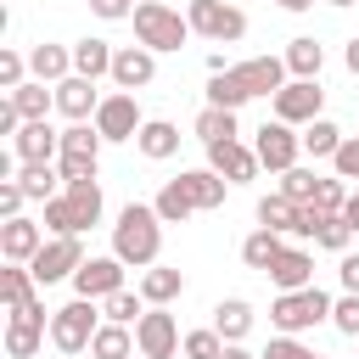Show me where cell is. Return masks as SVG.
I'll return each mask as SVG.
<instances>
[{"label":"cell","instance_id":"cell-6","mask_svg":"<svg viewBox=\"0 0 359 359\" xmlns=\"http://www.w3.org/2000/svg\"><path fill=\"white\" fill-rule=\"evenodd\" d=\"M185 22H191V34H202L213 45H236L247 34V11H236L230 0H191L185 6Z\"/></svg>","mask_w":359,"mask_h":359},{"label":"cell","instance_id":"cell-26","mask_svg":"<svg viewBox=\"0 0 359 359\" xmlns=\"http://www.w3.org/2000/svg\"><path fill=\"white\" fill-rule=\"evenodd\" d=\"M213 331H219L224 342H241V337L252 331V303H247V297H224V303L213 309Z\"/></svg>","mask_w":359,"mask_h":359},{"label":"cell","instance_id":"cell-15","mask_svg":"<svg viewBox=\"0 0 359 359\" xmlns=\"http://www.w3.org/2000/svg\"><path fill=\"white\" fill-rule=\"evenodd\" d=\"M101 101L107 95H95V79H62L56 84V112L67 118V123H95V112H101Z\"/></svg>","mask_w":359,"mask_h":359},{"label":"cell","instance_id":"cell-40","mask_svg":"<svg viewBox=\"0 0 359 359\" xmlns=\"http://www.w3.org/2000/svg\"><path fill=\"white\" fill-rule=\"evenodd\" d=\"M208 107H224V112H241V107H247V95L236 90V79H230V73H213V79H208Z\"/></svg>","mask_w":359,"mask_h":359},{"label":"cell","instance_id":"cell-3","mask_svg":"<svg viewBox=\"0 0 359 359\" xmlns=\"http://www.w3.org/2000/svg\"><path fill=\"white\" fill-rule=\"evenodd\" d=\"M135 39H140L146 50H180V45L191 39V22H185L174 6H163V0H140V6H135Z\"/></svg>","mask_w":359,"mask_h":359},{"label":"cell","instance_id":"cell-48","mask_svg":"<svg viewBox=\"0 0 359 359\" xmlns=\"http://www.w3.org/2000/svg\"><path fill=\"white\" fill-rule=\"evenodd\" d=\"M337 280H342V292H359V252H342V264H337Z\"/></svg>","mask_w":359,"mask_h":359},{"label":"cell","instance_id":"cell-12","mask_svg":"<svg viewBox=\"0 0 359 359\" xmlns=\"http://www.w3.org/2000/svg\"><path fill=\"white\" fill-rule=\"evenodd\" d=\"M320 107H325V90H320L314 79H292V84L275 95V118L292 123V129H309V123L320 118Z\"/></svg>","mask_w":359,"mask_h":359},{"label":"cell","instance_id":"cell-9","mask_svg":"<svg viewBox=\"0 0 359 359\" xmlns=\"http://www.w3.org/2000/svg\"><path fill=\"white\" fill-rule=\"evenodd\" d=\"M123 269H129V264H123V258H112V252H107V258H84V264H79V275H73V292H79V297H90V303H107V297H118V292H123Z\"/></svg>","mask_w":359,"mask_h":359},{"label":"cell","instance_id":"cell-33","mask_svg":"<svg viewBox=\"0 0 359 359\" xmlns=\"http://www.w3.org/2000/svg\"><path fill=\"white\" fill-rule=\"evenodd\" d=\"M280 247H286V241H280L275 230H264V224H258V230L241 241V264H247V269H269V264L280 258Z\"/></svg>","mask_w":359,"mask_h":359},{"label":"cell","instance_id":"cell-18","mask_svg":"<svg viewBox=\"0 0 359 359\" xmlns=\"http://www.w3.org/2000/svg\"><path fill=\"white\" fill-rule=\"evenodd\" d=\"M39 247H45V224H34V219H6L0 224V258L6 264H34Z\"/></svg>","mask_w":359,"mask_h":359},{"label":"cell","instance_id":"cell-30","mask_svg":"<svg viewBox=\"0 0 359 359\" xmlns=\"http://www.w3.org/2000/svg\"><path fill=\"white\" fill-rule=\"evenodd\" d=\"M34 286H39V280H34V269H28V264H6V269H0V297H6V309L34 303V297H39Z\"/></svg>","mask_w":359,"mask_h":359},{"label":"cell","instance_id":"cell-49","mask_svg":"<svg viewBox=\"0 0 359 359\" xmlns=\"http://www.w3.org/2000/svg\"><path fill=\"white\" fill-rule=\"evenodd\" d=\"M0 135H11V140H17V135H22V112H17V107H11V95H6V101H0Z\"/></svg>","mask_w":359,"mask_h":359},{"label":"cell","instance_id":"cell-53","mask_svg":"<svg viewBox=\"0 0 359 359\" xmlns=\"http://www.w3.org/2000/svg\"><path fill=\"white\" fill-rule=\"evenodd\" d=\"M275 6H280V11H309L314 0H275Z\"/></svg>","mask_w":359,"mask_h":359},{"label":"cell","instance_id":"cell-14","mask_svg":"<svg viewBox=\"0 0 359 359\" xmlns=\"http://www.w3.org/2000/svg\"><path fill=\"white\" fill-rule=\"evenodd\" d=\"M95 129H101V140H135V135L146 129V118H140L135 95H129V90H118V95H107V101H101Z\"/></svg>","mask_w":359,"mask_h":359},{"label":"cell","instance_id":"cell-1","mask_svg":"<svg viewBox=\"0 0 359 359\" xmlns=\"http://www.w3.org/2000/svg\"><path fill=\"white\" fill-rule=\"evenodd\" d=\"M157 252H163V219H157V208L129 202L118 213V224H112V258H123L129 269H151Z\"/></svg>","mask_w":359,"mask_h":359},{"label":"cell","instance_id":"cell-42","mask_svg":"<svg viewBox=\"0 0 359 359\" xmlns=\"http://www.w3.org/2000/svg\"><path fill=\"white\" fill-rule=\"evenodd\" d=\"M22 73H28V56H17V50H0V90H6V95L28 84Z\"/></svg>","mask_w":359,"mask_h":359},{"label":"cell","instance_id":"cell-17","mask_svg":"<svg viewBox=\"0 0 359 359\" xmlns=\"http://www.w3.org/2000/svg\"><path fill=\"white\" fill-rule=\"evenodd\" d=\"M151 79H157V50H146V45H123V50L112 56V84H118V90L135 95V90H146Z\"/></svg>","mask_w":359,"mask_h":359},{"label":"cell","instance_id":"cell-29","mask_svg":"<svg viewBox=\"0 0 359 359\" xmlns=\"http://www.w3.org/2000/svg\"><path fill=\"white\" fill-rule=\"evenodd\" d=\"M135 353H140V348H135L129 325L101 320V331H95V342H90V359H135Z\"/></svg>","mask_w":359,"mask_h":359},{"label":"cell","instance_id":"cell-32","mask_svg":"<svg viewBox=\"0 0 359 359\" xmlns=\"http://www.w3.org/2000/svg\"><path fill=\"white\" fill-rule=\"evenodd\" d=\"M196 135H202V146L241 140V129H236V112H224V107H202V112H196Z\"/></svg>","mask_w":359,"mask_h":359},{"label":"cell","instance_id":"cell-50","mask_svg":"<svg viewBox=\"0 0 359 359\" xmlns=\"http://www.w3.org/2000/svg\"><path fill=\"white\" fill-rule=\"evenodd\" d=\"M342 219L353 224V236H359V191H348V208H342Z\"/></svg>","mask_w":359,"mask_h":359},{"label":"cell","instance_id":"cell-10","mask_svg":"<svg viewBox=\"0 0 359 359\" xmlns=\"http://www.w3.org/2000/svg\"><path fill=\"white\" fill-rule=\"evenodd\" d=\"M180 325H174V314L168 309H146L140 314V325H135V348H140V359H174L180 353Z\"/></svg>","mask_w":359,"mask_h":359},{"label":"cell","instance_id":"cell-2","mask_svg":"<svg viewBox=\"0 0 359 359\" xmlns=\"http://www.w3.org/2000/svg\"><path fill=\"white\" fill-rule=\"evenodd\" d=\"M101 219V185L95 180H67L62 196L45 202V230L50 236H84Z\"/></svg>","mask_w":359,"mask_h":359},{"label":"cell","instance_id":"cell-35","mask_svg":"<svg viewBox=\"0 0 359 359\" xmlns=\"http://www.w3.org/2000/svg\"><path fill=\"white\" fill-rule=\"evenodd\" d=\"M151 208H157V219H163V224H185V219H191V213H196V208H191V196H185V185H180V180H168V185H163V191H157V202H151Z\"/></svg>","mask_w":359,"mask_h":359},{"label":"cell","instance_id":"cell-54","mask_svg":"<svg viewBox=\"0 0 359 359\" xmlns=\"http://www.w3.org/2000/svg\"><path fill=\"white\" fill-rule=\"evenodd\" d=\"M331 6H353V0H331Z\"/></svg>","mask_w":359,"mask_h":359},{"label":"cell","instance_id":"cell-36","mask_svg":"<svg viewBox=\"0 0 359 359\" xmlns=\"http://www.w3.org/2000/svg\"><path fill=\"white\" fill-rule=\"evenodd\" d=\"M348 241H353V224H348L342 213H320L314 247H325V252H348Z\"/></svg>","mask_w":359,"mask_h":359},{"label":"cell","instance_id":"cell-11","mask_svg":"<svg viewBox=\"0 0 359 359\" xmlns=\"http://www.w3.org/2000/svg\"><path fill=\"white\" fill-rule=\"evenodd\" d=\"M230 79H236V90L252 101V95H280L292 79H286V56H252V62H241V67H230Z\"/></svg>","mask_w":359,"mask_h":359},{"label":"cell","instance_id":"cell-7","mask_svg":"<svg viewBox=\"0 0 359 359\" xmlns=\"http://www.w3.org/2000/svg\"><path fill=\"white\" fill-rule=\"evenodd\" d=\"M79 264H84V241H79V236H50V241L34 252L28 269H34L39 286H56V280H73Z\"/></svg>","mask_w":359,"mask_h":359},{"label":"cell","instance_id":"cell-25","mask_svg":"<svg viewBox=\"0 0 359 359\" xmlns=\"http://www.w3.org/2000/svg\"><path fill=\"white\" fill-rule=\"evenodd\" d=\"M135 146H140L151 163H163V157H174V151H180V129H174L168 118H146V129L135 135Z\"/></svg>","mask_w":359,"mask_h":359},{"label":"cell","instance_id":"cell-44","mask_svg":"<svg viewBox=\"0 0 359 359\" xmlns=\"http://www.w3.org/2000/svg\"><path fill=\"white\" fill-rule=\"evenodd\" d=\"M331 168H337V180H359V135H348V140L337 146Z\"/></svg>","mask_w":359,"mask_h":359},{"label":"cell","instance_id":"cell-27","mask_svg":"<svg viewBox=\"0 0 359 359\" xmlns=\"http://www.w3.org/2000/svg\"><path fill=\"white\" fill-rule=\"evenodd\" d=\"M320 67H325V45H320V39L303 34V39L286 45V73H292V79H320Z\"/></svg>","mask_w":359,"mask_h":359},{"label":"cell","instance_id":"cell-43","mask_svg":"<svg viewBox=\"0 0 359 359\" xmlns=\"http://www.w3.org/2000/svg\"><path fill=\"white\" fill-rule=\"evenodd\" d=\"M314 208H320V213H342V208H348V185H342V180H320Z\"/></svg>","mask_w":359,"mask_h":359},{"label":"cell","instance_id":"cell-21","mask_svg":"<svg viewBox=\"0 0 359 359\" xmlns=\"http://www.w3.org/2000/svg\"><path fill=\"white\" fill-rule=\"evenodd\" d=\"M28 73H34L39 84H50V90H56L62 79H73V50L45 39V45H34V50H28Z\"/></svg>","mask_w":359,"mask_h":359},{"label":"cell","instance_id":"cell-38","mask_svg":"<svg viewBox=\"0 0 359 359\" xmlns=\"http://www.w3.org/2000/svg\"><path fill=\"white\" fill-rule=\"evenodd\" d=\"M314 191H320V174H309V168H286L280 174V196H292V202L314 208Z\"/></svg>","mask_w":359,"mask_h":359},{"label":"cell","instance_id":"cell-51","mask_svg":"<svg viewBox=\"0 0 359 359\" xmlns=\"http://www.w3.org/2000/svg\"><path fill=\"white\" fill-rule=\"evenodd\" d=\"M342 62H348V73L359 79V39H348V50H342Z\"/></svg>","mask_w":359,"mask_h":359},{"label":"cell","instance_id":"cell-13","mask_svg":"<svg viewBox=\"0 0 359 359\" xmlns=\"http://www.w3.org/2000/svg\"><path fill=\"white\" fill-rule=\"evenodd\" d=\"M39 337H45V303L34 297V303L11 309V320H6V353L11 359H34L39 353Z\"/></svg>","mask_w":359,"mask_h":359},{"label":"cell","instance_id":"cell-28","mask_svg":"<svg viewBox=\"0 0 359 359\" xmlns=\"http://www.w3.org/2000/svg\"><path fill=\"white\" fill-rule=\"evenodd\" d=\"M17 185L28 191V202H50V196H62L56 185H62V168H50V163H22L17 168Z\"/></svg>","mask_w":359,"mask_h":359},{"label":"cell","instance_id":"cell-34","mask_svg":"<svg viewBox=\"0 0 359 359\" xmlns=\"http://www.w3.org/2000/svg\"><path fill=\"white\" fill-rule=\"evenodd\" d=\"M342 140H348V135H342L331 118H314V123L303 129V151H309V157H337V146H342Z\"/></svg>","mask_w":359,"mask_h":359},{"label":"cell","instance_id":"cell-8","mask_svg":"<svg viewBox=\"0 0 359 359\" xmlns=\"http://www.w3.org/2000/svg\"><path fill=\"white\" fill-rule=\"evenodd\" d=\"M252 151H258V163H264L269 174H286V168H297V151H303V135H297L292 123H280V118H269V123L258 129V140H252Z\"/></svg>","mask_w":359,"mask_h":359},{"label":"cell","instance_id":"cell-4","mask_svg":"<svg viewBox=\"0 0 359 359\" xmlns=\"http://www.w3.org/2000/svg\"><path fill=\"white\" fill-rule=\"evenodd\" d=\"M95 331H101V303L73 297V303L50 309V342H56L62 353H84V348L95 342Z\"/></svg>","mask_w":359,"mask_h":359},{"label":"cell","instance_id":"cell-20","mask_svg":"<svg viewBox=\"0 0 359 359\" xmlns=\"http://www.w3.org/2000/svg\"><path fill=\"white\" fill-rule=\"evenodd\" d=\"M280 292H303V286H314V258L303 252V247H280V258L264 269Z\"/></svg>","mask_w":359,"mask_h":359},{"label":"cell","instance_id":"cell-24","mask_svg":"<svg viewBox=\"0 0 359 359\" xmlns=\"http://www.w3.org/2000/svg\"><path fill=\"white\" fill-rule=\"evenodd\" d=\"M112 56H118V50H112L107 39H79V45H73V73H79V79H112Z\"/></svg>","mask_w":359,"mask_h":359},{"label":"cell","instance_id":"cell-22","mask_svg":"<svg viewBox=\"0 0 359 359\" xmlns=\"http://www.w3.org/2000/svg\"><path fill=\"white\" fill-rule=\"evenodd\" d=\"M180 185H185V196H191V208H196V213L224 208V191H230V180H219L213 168H185V174H180Z\"/></svg>","mask_w":359,"mask_h":359},{"label":"cell","instance_id":"cell-23","mask_svg":"<svg viewBox=\"0 0 359 359\" xmlns=\"http://www.w3.org/2000/svg\"><path fill=\"white\" fill-rule=\"evenodd\" d=\"M180 292H185V275L168 269V264H151V269L140 275V297H146V309H168Z\"/></svg>","mask_w":359,"mask_h":359},{"label":"cell","instance_id":"cell-41","mask_svg":"<svg viewBox=\"0 0 359 359\" xmlns=\"http://www.w3.org/2000/svg\"><path fill=\"white\" fill-rule=\"evenodd\" d=\"M331 325H337L342 337H353V342H359V292H342V297L331 303Z\"/></svg>","mask_w":359,"mask_h":359},{"label":"cell","instance_id":"cell-46","mask_svg":"<svg viewBox=\"0 0 359 359\" xmlns=\"http://www.w3.org/2000/svg\"><path fill=\"white\" fill-rule=\"evenodd\" d=\"M258 359H320V353H309V348H303L297 337H275V342H269V348H264Z\"/></svg>","mask_w":359,"mask_h":359},{"label":"cell","instance_id":"cell-31","mask_svg":"<svg viewBox=\"0 0 359 359\" xmlns=\"http://www.w3.org/2000/svg\"><path fill=\"white\" fill-rule=\"evenodd\" d=\"M11 107L22 112V123H39V118H45L50 107H56V90H45L39 79H28L22 90H11Z\"/></svg>","mask_w":359,"mask_h":359},{"label":"cell","instance_id":"cell-5","mask_svg":"<svg viewBox=\"0 0 359 359\" xmlns=\"http://www.w3.org/2000/svg\"><path fill=\"white\" fill-rule=\"evenodd\" d=\"M269 320L280 325V337H297V331H309V325L331 320V297H325L320 286H303V292H280V297H275V309H269Z\"/></svg>","mask_w":359,"mask_h":359},{"label":"cell","instance_id":"cell-55","mask_svg":"<svg viewBox=\"0 0 359 359\" xmlns=\"http://www.w3.org/2000/svg\"><path fill=\"white\" fill-rule=\"evenodd\" d=\"M135 359H140V353H135Z\"/></svg>","mask_w":359,"mask_h":359},{"label":"cell","instance_id":"cell-16","mask_svg":"<svg viewBox=\"0 0 359 359\" xmlns=\"http://www.w3.org/2000/svg\"><path fill=\"white\" fill-rule=\"evenodd\" d=\"M208 168H213L219 180H230V185H247L264 163H258L252 146H241V140H219V146H208Z\"/></svg>","mask_w":359,"mask_h":359},{"label":"cell","instance_id":"cell-45","mask_svg":"<svg viewBox=\"0 0 359 359\" xmlns=\"http://www.w3.org/2000/svg\"><path fill=\"white\" fill-rule=\"evenodd\" d=\"M22 202H28V191L17 180H0V224L6 219H22Z\"/></svg>","mask_w":359,"mask_h":359},{"label":"cell","instance_id":"cell-37","mask_svg":"<svg viewBox=\"0 0 359 359\" xmlns=\"http://www.w3.org/2000/svg\"><path fill=\"white\" fill-rule=\"evenodd\" d=\"M140 314H146V297L140 292H118V297L101 303V320H112V325H140Z\"/></svg>","mask_w":359,"mask_h":359},{"label":"cell","instance_id":"cell-47","mask_svg":"<svg viewBox=\"0 0 359 359\" xmlns=\"http://www.w3.org/2000/svg\"><path fill=\"white\" fill-rule=\"evenodd\" d=\"M90 11L107 22H123V17H135V0H90Z\"/></svg>","mask_w":359,"mask_h":359},{"label":"cell","instance_id":"cell-19","mask_svg":"<svg viewBox=\"0 0 359 359\" xmlns=\"http://www.w3.org/2000/svg\"><path fill=\"white\" fill-rule=\"evenodd\" d=\"M11 151H17V163H50V157H62V129H50L45 118L22 123V135L11 140Z\"/></svg>","mask_w":359,"mask_h":359},{"label":"cell","instance_id":"cell-39","mask_svg":"<svg viewBox=\"0 0 359 359\" xmlns=\"http://www.w3.org/2000/svg\"><path fill=\"white\" fill-rule=\"evenodd\" d=\"M180 353H185V359H224V337H219L213 325H208V331H185Z\"/></svg>","mask_w":359,"mask_h":359},{"label":"cell","instance_id":"cell-52","mask_svg":"<svg viewBox=\"0 0 359 359\" xmlns=\"http://www.w3.org/2000/svg\"><path fill=\"white\" fill-rule=\"evenodd\" d=\"M224 359H258V353H247L241 342H224Z\"/></svg>","mask_w":359,"mask_h":359}]
</instances>
